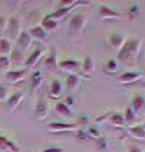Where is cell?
<instances>
[{
	"instance_id": "obj_11",
	"label": "cell",
	"mask_w": 145,
	"mask_h": 152,
	"mask_svg": "<svg viewBox=\"0 0 145 152\" xmlns=\"http://www.w3.org/2000/svg\"><path fill=\"white\" fill-rule=\"evenodd\" d=\"M28 75V70H9L6 74H4V78L6 81L9 83H19L25 80V77Z\"/></svg>"
},
{
	"instance_id": "obj_8",
	"label": "cell",
	"mask_w": 145,
	"mask_h": 152,
	"mask_svg": "<svg viewBox=\"0 0 145 152\" xmlns=\"http://www.w3.org/2000/svg\"><path fill=\"white\" fill-rule=\"evenodd\" d=\"M80 62L75 61V59H62V61H58V70L65 71V72H70V74H74L77 70H80Z\"/></svg>"
},
{
	"instance_id": "obj_16",
	"label": "cell",
	"mask_w": 145,
	"mask_h": 152,
	"mask_svg": "<svg viewBox=\"0 0 145 152\" xmlns=\"http://www.w3.org/2000/svg\"><path fill=\"white\" fill-rule=\"evenodd\" d=\"M23 99H25V94L22 93V91H16V93H13L12 96H9V99L6 100V104H7V107H9L12 112H15V110L21 106Z\"/></svg>"
},
{
	"instance_id": "obj_14",
	"label": "cell",
	"mask_w": 145,
	"mask_h": 152,
	"mask_svg": "<svg viewBox=\"0 0 145 152\" xmlns=\"http://www.w3.org/2000/svg\"><path fill=\"white\" fill-rule=\"evenodd\" d=\"M139 78H141V72H138V71H125L118 77L119 83L122 84H132V83L138 81Z\"/></svg>"
},
{
	"instance_id": "obj_39",
	"label": "cell",
	"mask_w": 145,
	"mask_h": 152,
	"mask_svg": "<svg viewBox=\"0 0 145 152\" xmlns=\"http://www.w3.org/2000/svg\"><path fill=\"white\" fill-rule=\"evenodd\" d=\"M89 133H90V135H92V136H94V138H99V132H97L96 129H90V130H89Z\"/></svg>"
},
{
	"instance_id": "obj_35",
	"label": "cell",
	"mask_w": 145,
	"mask_h": 152,
	"mask_svg": "<svg viewBox=\"0 0 145 152\" xmlns=\"http://www.w3.org/2000/svg\"><path fill=\"white\" fill-rule=\"evenodd\" d=\"M6 25H7V18L0 15V34H3L6 31Z\"/></svg>"
},
{
	"instance_id": "obj_22",
	"label": "cell",
	"mask_w": 145,
	"mask_h": 152,
	"mask_svg": "<svg viewBox=\"0 0 145 152\" xmlns=\"http://www.w3.org/2000/svg\"><path fill=\"white\" fill-rule=\"evenodd\" d=\"M109 123L113 126V128H123L126 123H125V117L122 113L119 112H113L110 116H109Z\"/></svg>"
},
{
	"instance_id": "obj_41",
	"label": "cell",
	"mask_w": 145,
	"mask_h": 152,
	"mask_svg": "<svg viewBox=\"0 0 145 152\" xmlns=\"http://www.w3.org/2000/svg\"><path fill=\"white\" fill-rule=\"evenodd\" d=\"M142 126H144V128H145V122H144V125H142Z\"/></svg>"
},
{
	"instance_id": "obj_21",
	"label": "cell",
	"mask_w": 145,
	"mask_h": 152,
	"mask_svg": "<svg viewBox=\"0 0 145 152\" xmlns=\"http://www.w3.org/2000/svg\"><path fill=\"white\" fill-rule=\"evenodd\" d=\"M108 41H109V44H110V47L121 49V47L123 45V42L126 41V38L122 35V34H118V32H112V34L109 35Z\"/></svg>"
},
{
	"instance_id": "obj_29",
	"label": "cell",
	"mask_w": 145,
	"mask_h": 152,
	"mask_svg": "<svg viewBox=\"0 0 145 152\" xmlns=\"http://www.w3.org/2000/svg\"><path fill=\"white\" fill-rule=\"evenodd\" d=\"M128 19L129 20H135L138 16H139V6L138 4H132L128 7Z\"/></svg>"
},
{
	"instance_id": "obj_26",
	"label": "cell",
	"mask_w": 145,
	"mask_h": 152,
	"mask_svg": "<svg viewBox=\"0 0 145 152\" xmlns=\"http://www.w3.org/2000/svg\"><path fill=\"white\" fill-rule=\"evenodd\" d=\"M72 9H68V7H58L57 10H54L52 13H49L48 16L51 18V19H54L55 22H58L60 23V20H62L68 13H71Z\"/></svg>"
},
{
	"instance_id": "obj_31",
	"label": "cell",
	"mask_w": 145,
	"mask_h": 152,
	"mask_svg": "<svg viewBox=\"0 0 145 152\" xmlns=\"http://www.w3.org/2000/svg\"><path fill=\"white\" fill-rule=\"evenodd\" d=\"M123 117H125V123L128 125V123H132L133 120L136 119V116H135V113L132 112V109L128 106L126 107V110H125V113H123Z\"/></svg>"
},
{
	"instance_id": "obj_24",
	"label": "cell",
	"mask_w": 145,
	"mask_h": 152,
	"mask_svg": "<svg viewBox=\"0 0 145 152\" xmlns=\"http://www.w3.org/2000/svg\"><path fill=\"white\" fill-rule=\"evenodd\" d=\"M128 132H129V135H131L132 138H135V139H139V140L145 139V128L142 125L129 126V128H128Z\"/></svg>"
},
{
	"instance_id": "obj_12",
	"label": "cell",
	"mask_w": 145,
	"mask_h": 152,
	"mask_svg": "<svg viewBox=\"0 0 145 152\" xmlns=\"http://www.w3.org/2000/svg\"><path fill=\"white\" fill-rule=\"evenodd\" d=\"M80 83H81V80H80L78 75L68 74V75H67V80H65V90H67V93L72 94L74 91H77L78 87H80Z\"/></svg>"
},
{
	"instance_id": "obj_30",
	"label": "cell",
	"mask_w": 145,
	"mask_h": 152,
	"mask_svg": "<svg viewBox=\"0 0 145 152\" xmlns=\"http://www.w3.org/2000/svg\"><path fill=\"white\" fill-rule=\"evenodd\" d=\"M10 59L9 57H0V71L1 72H7L10 70Z\"/></svg>"
},
{
	"instance_id": "obj_40",
	"label": "cell",
	"mask_w": 145,
	"mask_h": 152,
	"mask_svg": "<svg viewBox=\"0 0 145 152\" xmlns=\"http://www.w3.org/2000/svg\"><path fill=\"white\" fill-rule=\"evenodd\" d=\"M141 77H144V80H145V68H144V71L141 72Z\"/></svg>"
},
{
	"instance_id": "obj_17",
	"label": "cell",
	"mask_w": 145,
	"mask_h": 152,
	"mask_svg": "<svg viewBox=\"0 0 145 152\" xmlns=\"http://www.w3.org/2000/svg\"><path fill=\"white\" fill-rule=\"evenodd\" d=\"M48 94L51 99H54V100H58L61 96H62V84H61L60 80H52L51 84H49L48 87Z\"/></svg>"
},
{
	"instance_id": "obj_13",
	"label": "cell",
	"mask_w": 145,
	"mask_h": 152,
	"mask_svg": "<svg viewBox=\"0 0 145 152\" xmlns=\"http://www.w3.org/2000/svg\"><path fill=\"white\" fill-rule=\"evenodd\" d=\"M42 55H44V48H38V49H35L32 54H29V55L26 57V59H25V67H26V70L35 67Z\"/></svg>"
},
{
	"instance_id": "obj_15",
	"label": "cell",
	"mask_w": 145,
	"mask_h": 152,
	"mask_svg": "<svg viewBox=\"0 0 145 152\" xmlns=\"http://www.w3.org/2000/svg\"><path fill=\"white\" fill-rule=\"evenodd\" d=\"M9 59H10V65L13 67H21V65H25V55L23 52L21 51V49H18V48H13L12 52H10V55H9Z\"/></svg>"
},
{
	"instance_id": "obj_33",
	"label": "cell",
	"mask_w": 145,
	"mask_h": 152,
	"mask_svg": "<svg viewBox=\"0 0 145 152\" xmlns=\"http://www.w3.org/2000/svg\"><path fill=\"white\" fill-rule=\"evenodd\" d=\"M36 22H39V15H38V10L34 9V10H31L28 13V23H31L34 26V23H36Z\"/></svg>"
},
{
	"instance_id": "obj_34",
	"label": "cell",
	"mask_w": 145,
	"mask_h": 152,
	"mask_svg": "<svg viewBox=\"0 0 145 152\" xmlns=\"http://www.w3.org/2000/svg\"><path fill=\"white\" fill-rule=\"evenodd\" d=\"M7 99H9V91H7V88H6L4 86L0 84V103H1V102H6Z\"/></svg>"
},
{
	"instance_id": "obj_5",
	"label": "cell",
	"mask_w": 145,
	"mask_h": 152,
	"mask_svg": "<svg viewBox=\"0 0 145 152\" xmlns=\"http://www.w3.org/2000/svg\"><path fill=\"white\" fill-rule=\"evenodd\" d=\"M49 113V106L47 103V99L44 96H39V99L36 100V106H35V117L36 120L42 122L48 117Z\"/></svg>"
},
{
	"instance_id": "obj_20",
	"label": "cell",
	"mask_w": 145,
	"mask_h": 152,
	"mask_svg": "<svg viewBox=\"0 0 145 152\" xmlns=\"http://www.w3.org/2000/svg\"><path fill=\"white\" fill-rule=\"evenodd\" d=\"M29 84H31V93L34 94L36 93V90L41 87L42 84V74L39 71H34L31 74V78H29Z\"/></svg>"
},
{
	"instance_id": "obj_25",
	"label": "cell",
	"mask_w": 145,
	"mask_h": 152,
	"mask_svg": "<svg viewBox=\"0 0 145 152\" xmlns=\"http://www.w3.org/2000/svg\"><path fill=\"white\" fill-rule=\"evenodd\" d=\"M54 110H55V113H57V115H60V116H64V117H67V119H71L72 117V113H71V110H70V107L65 104L64 102H58V103H55Z\"/></svg>"
},
{
	"instance_id": "obj_1",
	"label": "cell",
	"mask_w": 145,
	"mask_h": 152,
	"mask_svg": "<svg viewBox=\"0 0 145 152\" xmlns=\"http://www.w3.org/2000/svg\"><path fill=\"white\" fill-rule=\"evenodd\" d=\"M141 49V41L136 38H126L121 49L118 51V58L121 61H131L133 59Z\"/></svg>"
},
{
	"instance_id": "obj_4",
	"label": "cell",
	"mask_w": 145,
	"mask_h": 152,
	"mask_svg": "<svg viewBox=\"0 0 145 152\" xmlns=\"http://www.w3.org/2000/svg\"><path fill=\"white\" fill-rule=\"evenodd\" d=\"M129 107L132 109L136 117H141L145 115V94L144 93H135L131 99Z\"/></svg>"
},
{
	"instance_id": "obj_36",
	"label": "cell",
	"mask_w": 145,
	"mask_h": 152,
	"mask_svg": "<svg viewBox=\"0 0 145 152\" xmlns=\"http://www.w3.org/2000/svg\"><path fill=\"white\" fill-rule=\"evenodd\" d=\"M126 152H142V149L139 146H136V145H129L126 148Z\"/></svg>"
},
{
	"instance_id": "obj_27",
	"label": "cell",
	"mask_w": 145,
	"mask_h": 152,
	"mask_svg": "<svg viewBox=\"0 0 145 152\" xmlns=\"http://www.w3.org/2000/svg\"><path fill=\"white\" fill-rule=\"evenodd\" d=\"M41 26L47 31V34L48 32H52V31H55L57 28H58V22H55L54 19H51L48 15L47 16H44L42 19H41Z\"/></svg>"
},
{
	"instance_id": "obj_28",
	"label": "cell",
	"mask_w": 145,
	"mask_h": 152,
	"mask_svg": "<svg viewBox=\"0 0 145 152\" xmlns=\"http://www.w3.org/2000/svg\"><path fill=\"white\" fill-rule=\"evenodd\" d=\"M103 70L106 71L108 74H116L118 70H119L118 62H116L115 59H108V61L105 62V65H103Z\"/></svg>"
},
{
	"instance_id": "obj_3",
	"label": "cell",
	"mask_w": 145,
	"mask_h": 152,
	"mask_svg": "<svg viewBox=\"0 0 145 152\" xmlns=\"http://www.w3.org/2000/svg\"><path fill=\"white\" fill-rule=\"evenodd\" d=\"M21 32H22V26H21L19 18H18V16H10V18L7 19L6 31H4V34L7 35V39H9L10 42H12V41L16 42V39H18V36L21 35Z\"/></svg>"
},
{
	"instance_id": "obj_2",
	"label": "cell",
	"mask_w": 145,
	"mask_h": 152,
	"mask_svg": "<svg viewBox=\"0 0 145 152\" xmlns=\"http://www.w3.org/2000/svg\"><path fill=\"white\" fill-rule=\"evenodd\" d=\"M86 25H87V15L83 12H75L70 18L68 22V34L71 39H77L78 36L83 34Z\"/></svg>"
},
{
	"instance_id": "obj_6",
	"label": "cell",
	"mask_w": 145,
	"mask_h": 152,
	"mask_svg": "<svg viewBox=\"0 0 145 152\" xmlns=\"http://www.w3.org/2000/svg\"><path fill=\"white\" fill-rule=\"evenodd\" d=\"M49 132H72L78 129V123H62V122H51L48 125Z\"/></svg>"
},
{
	"instance_id": "obj_23",
	"label": "cell",
	"mask_w": 145,
	"mask_h": 152,
	"mask_svg": "<svg viewBox=\"0 0 145 152\" xmlns=\"http://www.w3.org/2000/svg\"><path fill=\"white\" fill-rule=\"evenodd\" d=\"M12 49H13L12 42L7 38L0 36V57H9Z\"/></svg>"
},
{
	"instance_id": "obj_38",
	"label": "cell",
	"mask_w": 145,
	"mask_h": 152,
	"mask_svg": "<svg viewBox=\"0 0 145 152\" xmlns=\"http://www.w3.org/2000/svg\"><path fill=\"white\" fill-rule=\"evenodd\" d=\"M64 103H65V104H67L68 107H70L71 104H74V99H72L71 96H68V97H67V99L64 100Z\"/></svg>"
},
{
	"instance_id": "obj_10",
	"label": "cell",
	"mask_w": 145,
	"mask_h": 152,
	"mask_svg": "<svg viewBox=\"0 0 145 152\" xmlns=\"http://www.w3.org/2000/svg\"><path fill=\"white\" fill-rule=\"evenodd\" d=\"M32 41L34 39H32V36L29 35V32L28 31H22L21 35L18 36V39H16V48L23 52V51H26L28 48L32 45Z\"/></svg>"
},
{
	"instance_id": "obj_18",
	"label": "cell",
	"mask_w": 145,
	"mask_h": 152,
	"mask_svg": "<svg viewBox=\"0 0 145 152\" xmlns=\"http://www.w3.org/2000/svg\"><path fill=\"white\" fill-rule=\"evenodd\" d=\"M80 70L83 71V74H84L86 77H92V74L94 72V61H93V58L90 55H86L84 58H83V62L80 65Z\"/></svg>"
},
{
	"instance_id": "obj_37",
	"label": "cell",
	"mask_w": 145,
	"mask_h": 152,
	"mask_svg": "<svg viewBox=\"0 0 145 152\" xmlns=\"http://www.w3.org/2000/svg\"><path fill=\"white\" fill-rule=\"evenodd\" d=\"M42 152H64V149H62V148H57V146H52V148L44 149Z\"/></svg>"
},
{
	"instance_id": "obj_32",
	"label": "cell",
	"mask_w": 145,
	"mask_h": 152,
	"mask_svg": "<svg viewBox=\"0 0 145 152\" xmlns=\"http://www.w3.org/2000/svg\"><path fill=\"white\" fill-rule=\"evenodd\" d=\"M9 142H10V139L6 135H1L0 133V152L9 151Z\"/></svg>"
},
{
	"instance_id": "obj_7",
	"label": "cell",
	"mask_w": 145,
	"mask_h": 152,
	"mask_svg": "<svg viewBox=\"0 0 145 152\" xmlns=\"http://www.w3.org/2000/svg\"><path fill=\"white\" fill-rule=\"evenodd\" d=\"M99 15L103 20H118V19H121V13H118L115 9L109 7L106 4H102L99 7Z\"/></svg>"
},
{
	"instance_id": "obj_9",
	"label": "cell",
	"mask_w": 145,
	"mask_h": 152,
	"mask_svg": "<svg viewBox=\"0 0 145 152\" xmlns=\"http://www.w3.org/2000/svg\"><path fill=\"white\" fill-rule=\"evenodd\" d=\"M44 67L49 71H57L58 70V58H57V49L51 48L49 54L44 59Z\"/></svg>"
},
{
	"instance_id": "obj_19",
	"label": "cell",
	"mask_w": 145,
	"mask_h": 152,
	"mask_svg": "<svg viewBox=\"0 0 145 152\" xmlns=\"http://www.w3.org/2000/svg\"><path fill=\"white\" fill-rule=\"evenodd\" d=\"M29 35L32 36V39H36V41H45L47 39V31L41 26V25H34V26H31V29H29Z\"/></svg>"
}]
</instances>
